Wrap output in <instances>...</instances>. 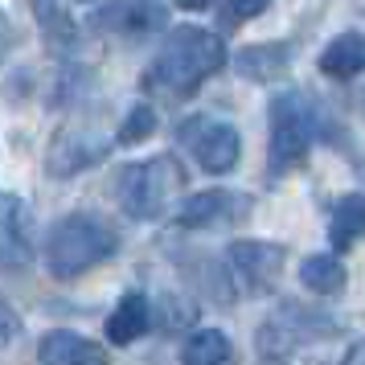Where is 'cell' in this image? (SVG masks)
<instances>
[{"mask_svg": "<svg viewBox=\"0 0 365 365\" xmlns=\"http://www.w3.org/2000/svg\"><path fill=\"white\" fill-rule=\"evenodd\" d=\"M226 62V41L201 25H177L156 50L152 66L144 70L140 86L160 99H189L210 74H217Z\"/></svg>", "mask_w": 365, "mask_h": 365, "instance_id": "1", "label": "cell"}, {"mask_svg": "<svg viewBox=\"0 0 365 365\" xmlns=\"http://www.w3.org/2000/svg\"><path fill=\"white\" fill-rule=\"evenodd\" d=\"M119 250L115 226L99 214H66L46 238V267L53 279H74Z\"/></svg>", "mask_w": 365, "mask_h": 365, "instance_id": "2", "label": "cell"}, {"mask_svg": "<svg viewBox=\"0 0 365 365\" xmlns=\"http://www.w3.org/2000/svg\"><path fill=\"white\" fill-rule=\"evenodd\" d=\"M271 144H267V168L271 177H287L292 168L308 160L316 132H320V107H316L304 91H283L271 99Z\"/></svg>", "mask_w": 365, "mask_h": 365, "instance_id": "3", "label": "cell"}, {"mask_svg": "<svg viewBox=\"0 0 365 365\" xmlns=\"http://www.w3.org/2000/svg\"><path fill=\"white\" fill-rule=\"evenodd\" d=\"M185 189V168L173 152H160L144 165H132L119 173V205L128 217H140V222H152V217L168 214V205L177 201V193Z\"/></svg>", "mask_w": 365, "mask_h": 365, "instance_id": "4", "label": "cell"}, {"mask_svg": "<svg viewBox=\"0 0 365 365\" xmlns=\"http://www.w3.org/2000/svg\"><path fill=\"white\" fill-rule=\"evenodd\" d=\"M177 132H181L185 148L197 156V165L205 173H230L238 165V156H242V140H238V132L226 119L193 115V119H185Z\"/></svg>", "mask_w": 365, "mask_h": 365, "instance_id": "5", "label": "cell"}, {"mask_svg": "<svg viewBox=\"0 0 365 365\" xmlns=\"http://www.w3.org/2000/svg\"><path fill=\"white\" fill-rule=\"evenodd\" d=\"M107 152H111V135L99 128H62L50 140L46 168H50V177H74L83 168L99 165Z\"/></svg>", "mask_w": 365, "mask_h": 365, "instance_id": "6", "label": "cell"}, {"mask_svg": "<svg viewBox=\"0 0 365 365\" xmlns=\"http://www.w3.org/2000/svg\"><path fill=\"white\" fill-rule=\"evenodd\" d=\"M91 25L107 37H148L168 25V9L160 0H107Z\"/></svg>", "mask_w": 365, "mask_h": 365, "instance_id": "7", "label": "cell"}, {"mask_svg": "<svg viewBox=\"0 0 365 365\" xmlns=\"http://www.w3.org/2000/svg\"><path fill=\"white\" fill-rule=\"evenodd\" d=\"M226 259H230L234 275L247 292H271L283 271L287 250L275 247V242H259V238H238V242H230Z\"/></svg>", "mask_w": 365, "mask_h": 365, "instance_id": "8", "label": "cell"}, {"mask_svg": "<svg viewBox=\"0 0 365 365\" xmlns=\"http://www.w3.org/2000/svg\"><path fill=\"white\" fill-rule=\"evenodd\" d=\"M247 214H250V197L234 193V189H205V193H193L177 210V226L210 230V226H230V222H238Z\"/></svg>", "mask_w": 365, "mask_h": 365, "instance_id": "9", "label": "cell"}, {"mask_svg": "<svg viewBox=\"0 0 365 365\" xmlns=\"http://www.w3.org/2000/svg\"><path fill=\"white\" fill-rule=\"evenodd\" d=\"M34 263V222L17 197H0V271H25Z\"/></svg>", "mask_w": 365, "mask_h": 365, "instance_id": "10", "label": "cell"}, {"mask_svg": "<svg viewBox=\"0 0 365 365\" xmlns=\"http://www.w3.org/2000/svg\"><path fill=\"white\" fill-rule=\"evenodd\" d=\"M37 361L41 365H107V349L99 341H86L78 332L53 329L37 341Z\"/></svg>", "mask_w": 365, "mask_h": 365, "instance_id": "11", "label": "cell"}, {"mask_svg": "<svg viewBox=\"0 0 365 365\" xmlns=\"http://www.w3.org/2000/svg\"><path fill=\"white\" fill-rule=\"evenodd\" d=\"M234 70L250 78V83H275L292 70V46L287 41H259V46H242L234 53Z\"/></svg>", "mask_w": 365, "mask_h": 365, "instance_id": "12", "label": "cell"}, {"mask_svg": "<svg viewBox=\"0 0 365 365\" xmlns=\"http://www.w3.org/2000/svg\"><path fill=\"white\" fill-rule=\"evenodd\" d=\"M320 70L329 78H341V83L365 74V29H349V34L332 37L320 53Z\"/></svg>", "mask_w": 365, "mask_h": 365, "instance_id": "13", "label": "cell"}, {"mask_svg": "<svg viewBox=\"0 0 365 365\" xmlns=\"http://www.w3.org/2000/svg\"><path fill=\"white\" fill-rule=\"evenodd\" d=\"M144 329H148V299H144V292H128L107 316V341L132 345L135 336H144Z\"/></svg>", "mask_w": 365, "mask_h": 365, "instance_id": "14", "label": "cell"}, {"mask_svg": "<svg viewBox=\"0 0 365 365\" xmlns=\"http://www.w3.org/2000/svg\"><path fill=\"white\" fill-rule=\"evenodd\" d=\"M361 234H365V193H345L336 201V210H332L329 238L336 250H349Z\"/></svg>", "mask_w": 365, "mask_h": 365, "instance_id": "15", "label": "cell"}, {"mask_svg": "<svg viewBox=\"0 0 365 365\" xmlns=\"http://www.w3.org/2000/svg\"><path fill=\"white\" fill-rule=\"evenodd\" d=\"M34 13L41 21V34H46V41H50L53 50H74L78 46V25H74V17L66 13L62 0H34Z\"/></svg>", "mask_w": 365, "mask_h": 365, "instance_id": "16", "label": "cell"}, {"mask_svg": "<svg viewBox=\"0 0 365 365\" xmlns=\"http://www.w3.org/2000/svg\"><path fill=\"white\" fill-rule=\"evenodd\" d=\"M299 283L308 292H316V296H336L345 287V267L332 255H308L304 267H299Z\"/></svg>", "mask_w": 365, "mask_h": 365, "instance_id": "17", "label": "cell"}, {"mask_svg": "<svg viewBox=\"0 0 365 365\" xmlns=\"http://www.w3.org/2000/svg\"><path fill=\"white\" fill-rule=\"evenodd\" d=\"M230 361V341L222 329H201L193 332L181 349V365H226Z\"/></svg>", "mask_w": 365, "mask_h": 365, "instance_id": "18", "label": "cell"}, {"mask_svg": "<svg viewBox=\"0 0 365 365\" xmlns=\"http://www.w3.org/2000/svg\"><path fill=\"white\" fill-rule=\"evenodd\" d=\"M152 132H156V107H148V103H135L132 111H128V119L119 123L115 144H119V148H135V144H144Z\"/></svg>", "mask_w": 365, "mask_h": 365, "instance_id": "19", "label": "cell"}, {"mask_svg": "<svg viewBox=\"0 0 365 365\" xmlns=\"http://www.w3.org/2000/svg\"><path fill=\"white\" fill-rule=\"evenodd\" d=\"M181 299H173V296H165V316H160V329L165 332H173V329H185V324H193V316H197V308L193 304H185V308H177Z\"/></svg>", "mask_w": 365, "mask_h": 365, "instance_id": "20", "label": "cell"}, {"mask_svg": "<svg viewBox=\"0 0 365 365\" xmlns=\"http://www.w3.org/2000/svg\"><path fill=\"white\" fill-rule=\"evenodd\" d=\"M21 336V316L9 308V304H0V349L4 345H13Z\"/></svg>", "mask_w": 365, "mask_h": 365, "instance_id": "21", "label": "cell"}, {"mask_svg": "<svg viewBox=\"0 0 365 365\" xmlns=\"http://www.w3.org/2000/svg\"><path fill=\"white\" fill-rule=\"evenodd\" d=\"M267 4L271 0H230V17L250 21V17H259V13H267Z\"/></svg>", "mask_w": 365, "mask_h": 365, "instance_id": "22", "label": "cell"}, {"mask_svg": "<svg viewBox=\"0 0 365 365\" xmlns=\"http://www.w3.org/2000/svg\"><path fill=\"white\" fill-rule=\"evenodd\" d=\"M341 365H365V341H357V345L349 349L345 361H341Z\"/></svg>", "mask_w": 365, "mask_h": 365, "instance_id": "23", "label": "cell"}, {"mask_svg": "<svg viewBox=\"0 0 365 365\" xmlns=\"http://www.w3.org/2000/svg\"><path fill=\"white\" fill-rule=\"evenodd\" d=\"M177 4H181V9H193V13H197V9H210V0H177Z\"/></svg>", "mask_w": 365, "mask_h": 365, "instance_id": "24", "label": "cell"}, {"mask_svg": "<svg viewBox=\"0 0 365 365\" xmlns=\"http://www.w3.org/2000/svg\"><path fill=\"white\" fill-rule=\"evenodd\" d=\"M357 107H361V115H365V91H357Z\"/></svg>", "mask_w": 365, "mask_h": 365, "instance_id": "25", "label": "cell"}]
</instances>
